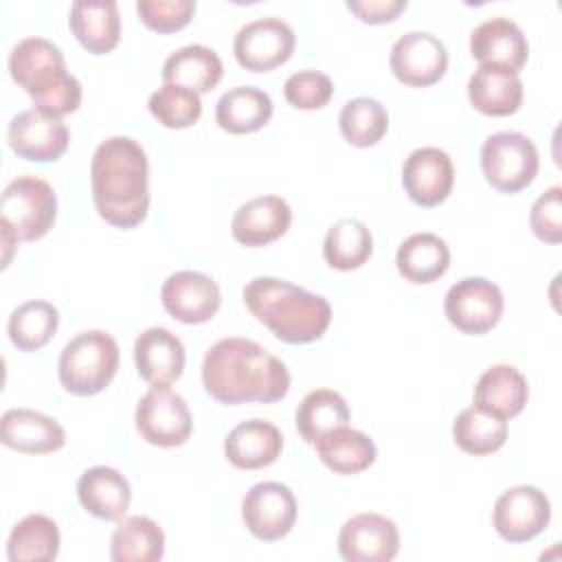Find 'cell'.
I'll return each mask as SVG.
<instances>
[{
  "label": "cell",
  "mask_w": 562,
  "mask_h": 562,
  "mask_svg": "<svg viewBox=\"0 0 562 562\" xmlns=\"http://www.w3.org/2000/svg\"><path fill=\"white\" fill-rule=\"evenodd\" d=\"M288 367L250 338H222L202 360L204 391L220 404H272L290 391Z\"/></svg>",
  "instance_id": "1"
},
{
  "label": "cell",
  "mask_w": 562,
  "mask_h": 562,
  "mask_svg": "<svg viewBox=\"0 0 562 562\" xmlns=\"http://www.w3.org/2000/svg\"><path fill=\"white\" fill-rule=\"evenodd\" d=\"M90 187L101 220L116 228L138 226L149 211V162L140 143L105 138L92 154Z\"/></svg>",
  "instance_id": "2"
},
{
  "label": "cell",
  "mask_w": 562,
  "mask_h": 562,
  "mask_svg": "<svg viewBox=\"0 0 562 562\" xmlns=\"http://www.w3.org/2000/svg\"><path fill=\"white\" fill-rule=\"evenodd\" d=\"M244 303L259 323L288 345L314 342L331 323V305L325 296L277 277L248 281Z\"/></svg>",
  "instance_id": "3"
},
{
  "label": "cell",
  "mask_w": 562,
  "mask_h": 562,
  "mask_svg": "<svg viewBox=\"0 0 562 562\" xmlns=\"http://www.w3.org/2000/svg\"><path fill=\"white\" fill-rule=\"evenodd\" d=\"M9 72L37 110L66 116L81 105L79 79L68 72L59 46L46 37L20 40L11 48Z\"/></svg>",
  "instance_id": "4"
},
{
  "label": "cell",
  "mask_w": 562,
  "mask_h": 562,
  "mask_svg": "<svg viewBox=\"0 0 562 562\" xmlns=\"http://www.w3.org/2000/svg\"><path fill=\"white\" fill-rule=\"evenodd\" d=\"M119 360V345L108 331H81L70 338L59 353V382L72 395H97L116 375Z\"/></svg>",
  "instance_id": "5"
},
{
  "label": "cell",
  "mask_w": 562,
  "mask_h": 562,
  "mask_svg": "<svg viewBox=\"0 0 562 562\" xmlns=\"http://www.w3.org/2000/svg\"><path fill=\"white\" fill-rule=\"evenodd\" d=\"M0 220L20 241L42 239L57 220V195L53 187L35 176L11 180L0 195Z\"/></svg>",
  "instance_id": "6"
},
{
  "label": "cell",
  "mask_w": 562,
  "mask_h": 562,
  "mask_svg": "<svg viewBox=\"0 0 562 562\" xmlns=\"http://www.w3.org/2000/svg\"><path fill=\"white\" fill-rule=\"evenodd\" d=\"M540 158L533 140L520 132L490 134L481 147L485 180L501 193H518L538 176Z\"/></svg>",
  "instance_id": "7"
},
{
  "label": "cell",
  "mask_w": 562,
  "mask_h": 562,
  "mask_svg": "<svg viewBox=\"0 0 562 562\" xmlns=\"http://www.w3.org/2000/svg\"><path fill=\"white\" fill-rule=\"evenodd\" d=\"M134 422L140 439L158 448L182 446L193 432V419L184 397L169 386H151L138 400Z\"/></svg>",
  "instance_id": "8"
},
{
  "label": "cell",
  "mask_w": 562,
  "mask_h": 562,
  "mask_svg": "<svg viewBox=\"0 0 562 562\" xmlns=\"http://www.w3.org/2000/svg\"><path fill=\"white\" fill-rule=\"evenodd\" d=\"M505 299L501 288L485 277H465L457 281L443 299V312L452 327L463 334H487L503 316Z\"/></svg>",
  "instance_id": "9"
},
{
  "label": "cell",
  "mask_w": 562,
  "mask_h": 562,
  "mask_svg": "<svg viewBox=\"0 0 562 562\" xmlns=\"http://www.w3.org/2000/svg\"><path fill=\"white\" fill-rule=\"evenodd\" d=\"M296 46L292 26L281 18H257L244 24L233 42L235 59L250 72H268L285 64Z\"/></svg>",
  "instance_id": "10"
},
{
  "label": "cell",
  "mask_w": 562,
  "mask_h": 562,
  "mask_svg": "<svg viewBox=\"0 0 562 562\" xmlns=\"http://www.w3.org/2000/svg\"><path fill=\"white\" fill-rule=\"evenodd\" d=\"M551 520V503L536 485H514L505 490L492 512L496 533L512 544L529 542L540 536Z\"/></svg>",
  "instance_id": "11"
},
{
  "label": "cell",
  "mask_w": 562,
  "mask_h": 562,
  "mask_svg": "<svg viewBox=\"0 0 562 562\" xmlns=\"http://www.w3.org/2000/svg\"><path fill=\"white\" fill-rule=\"evenodd\" d=\"M296 512L292 490L277 481L257 483L241 498V520L246 529L263 542L285 538L296 522Z\"/></svg>",
  "instance_id": "12"
},
{
  "label": "cell",
  "mask_w": 562,
  "mask_h": 562,
  "mask_svg": "<svg viewBox=\"0 0 562 562\" xmlns=\"http://www.w3.org/2000/svg\"><path fill=\"white\" fill-rule=\"evenodd\" d=\"M389 66L404 86L426 88L446 75L448 48L428 31H408L395 40Z\"/></svg>",
  "instance_id": "13"
},
{
  "label": "cell",
  "mask_w": 562,
  "mask_h": 562,
  "mask_svg": "<svg viewBox=\"0 0 562 562\" xmlns=\"http://www.w3.org/2000/svg\"><path fill=\"white\" fill-rule=\"evenodd\" d=\"M7 140L18 158L31 162H53L66 154L70 134L61 116L31 108L9 121Z\"/></svg>",
  "instance_id": "14"
},
{
  "label": "cell",
  "mask_w": 562,
  "mask_h": 562,
  "mask_svg": "<svg viewBox=\"0 0 562 562\" xmlns=\"http://www.w3.org/2000/svg\"><path fill=\"white\" fill-rule=\"evenodd\" d=\"M160 301L169 316L184 325H202L211 321L220 305V285L204 272L178 270L169 274L160 288Z\"/></svg>",
  "instance_id": "15"
},
{
  "label": "cell",
  "mask_w": 562,
  "mask_h": 562,
  "mask_svg": "<svg viewBox=\"0 0 562 562\" xmlns=\"http://www.w3.org/2000/svg\"><path fill=\"white\" fill-rule=\"evenodd\" d=\"M397 551V525L382 514L364 512L340 527L338 553L345 562H391Z\"/></svg>",
  "instance_id": "16"
},
{
  "label": "cell",
  "mask_w": 562,
  "mask_h": 562,
  "mask_svg": "<svg viewBox=\"0 0 562 562\" xmlns=\"http://www.w3.org/2000/svg\"><path fill=\"white\" fill-rule=\"evenodd\" d=\"M402 184L415 204H441L454 184V167L450 156L439 147L413 149L402 167Z\"/></svg>",
  "instance_id": "17"
},
{
  "label": "cell",
  "mask_w": 562,
  "mask_h": 562,
  "mask_svg": "<svg viewBox=\"0 0 562 562\" xmlns=\"http://www.w3.org/2000/svg\"><path fill=\"white\" fill-rule=\"evenodd\" d=\"M292 224V209L279 195H259L244 202L231 220L233 239L241 246L259 248L277 241Z\"/></svg>",
  "instance_id": "18"
},
{
  "label": "cell",
  "mask_w": 562,
  "mask_h": 562,
  "mask_svg": "<svg viewBox=\"0 0 562 562\" xmlns=\"http://www.w3.org/2000/svg\"><path fill=\"white\" fill-rule=\"evenodd\" d=\"M138 375L151 386H169L184 371V345L165 327H149L134 342Z\"/></svg>",
  "instance_id": "19"
},
{
  "label": "cell",
  "mask_w": 562,
  "mask_h": 562,
  "mask_svg": "<svg viewBox=\"0 0 562 562\" xmlns=\"http://www.w3.org/2000/svg\"><path fill=\"white\" fill-rule=\"evenodd\" d=\"M470 53L479 64L503 66L520 72L529 57V42L522 29L509 18H490L474 26Z\"/></svg>",
  "instance_id": "20"
},
{
  "label": "cell",
  "mask_w": 562,
  "mask_h": 562,
  "mask_svg": "<svg viewBox=\"0 0 562 562\" xmlns=\"http://www.w3.org/2000/svg\"><path fill=\"white\" fill-rule=\"evenodd\" d=\"M0 432L7 448L24 454L57 452L66 443V432L59 422L31 408H9L2 415Z\"/></svg>",
  "instance_id": "21"
},
{
  "label": "cell",
  "mask_w": 562,
  "mask_h": 562,
  "mask_svg": "<svg viewBox=\"0 0 562 562\" xmlns=\"http://www.w3.org/2000/svg\"><path fill=\"white\" fill-rule=\"evenodd\" d=\"M283 450L281 430L266 419L237 424L224 439V454L237 470H261L272 465Z\"/></svg>",
  "instance_id": "22"
},
{
  "label": "cell",
  "mask_w": 562,
  "mask_h": 562,
  "mask_svg": "<svg viewBox=\"0 0 562 562\" xmlns=\"http://www.w3.org/2000/svg\"><path fill=\"white\" fill-rule=\"evenodd\" d=\"M522 81L516 70L479 64L468 81V99L474 110L487 116H509L522 105Z\"/></svg>",
  "instance_id": "23"
},
{
  "label": "cell",
  "mask_w": 562,
  "mask_h": 562,
  "mask_svg": "<svg viewBox=\"0 0 562 562\" xmlns=\"http://www.w3.org/2000/svg\"><path fill=\"white\" fill-rule=\"evenodd\" d=\"M68 24L77 42L92 55L110 53L121 40V13L114 0H77Z\"/></svg>",
  "instance_id": "24"
},
{
  "label": "cell",
  "mask_w": 562,
  "mask_h": 562,
  "mask_svg": "<svg viewBox=\"0 0 562 562\" xmlns=\"http://www.w3.org/2000/svg\"><path fill=\"white\" fill-rule=\"evenodd\" d=\"M77 498L81 507L94 518L121 520L130 509L132 487L119 470L94 465L79 476Z\"/></svg>",
  "instance_id": "25"
},
{
  "label": "cell",
  "mask_w": 562,
  "mask_h": 562,
  "mask_svg": "<svg viewBox=\"0 0 562 562\" xmlns=\"http://www.w3.org/2000/svg\"><path fill=\"white\" fill-rule=\"evenodd\" d=\"M527 400H529L527 378L512 364L490 367L474 386V406L501 419H512L520 415Z\"/></svg>",
  "instance_id": "26"
},
{
  "label": "cell",
  "mask_w": 562,
  "mask_h": 562,
  "mask_svg": "<svg viewBox=\"0 0 562 562\" xmlns=\"http://www.w3.org/2000/svg\"><path fill=\"white\" fill-rule=\"evenodd\" d=\"M224 75L220 55L202 44H189L173 50L162 64V81L184 86L198 94L211 92Z\"/></svg>",
  "instance_id": "27"
},
{
  "label": "cell",
  "mask_w": 562,
  "mask_h": 562,
  "mask_svg": "<svg viewBox=\"0 0 562 562\" xmlns=\"http://www.w3.org/2000/svg\"><path fill=\"white\" fill-rule=\"evenodd\" d=\"M318 459L336 474H360L373 465L378 448L362 430L340 426L325 432L314 443Z\"/></svg>",
  "instance_id": "28"
},
{
  "label": "cell",
  "mask_w": 562,
  "mask_h": 562,
  "mask_svg": "<svg viewBox=\"0 0 562 562\" xmlns=\"http://www.w3.org/2000/svg\"><path fill=\"white\" fill-rule=\"evenodd\" d=\"M272 116V99L255 86H237L224 92L215 105V121L228 134H252Z\"/></svg>",
  "instance_id": "29"
},
{
  "label": "cell",
  "mask_w": 562,
  "mask_h": 562,
  "mask_svg": "<svg viewBox=\"0 0 562 562\" xmlns=\"http://www.w3.org/2000/svg\"><path fill=\"white\" fill-rule=\"evenodd\" d=\"M400 274L411 283H432L450 268V248L435 233H413L395 255Z\"/></svg>",
  "instance_id": "30"
},
{
  "label": "cell",
  "mask_w": 562,
  "mask_h": 562,
  "mask_svg": "<svg viewBox=\"0 0 562 562\" xmlns=\"http://www.w3.org/2000/svg\"><path fill=\"white\" fill-rule=\"evenodd\" d=\"M165 555V531L149 516H123L110 538L114 562H158Z\"/></svg>",
  "instance_id": "31"
},
{
  "label": "cell",
  "mask_w": 562,
  "mask_h": 562,
  "mask_svg": "<svg viewBox=\"0 0 562 562\" xmlns=\"http://www.w3.org/2000/svg\"><path fill=\"white\" fill-rule=\"evenodd\" d=\"M59 527L44 514H29L9 533L7 558L11 562H53L59 555Z\"/></svg>",
  "instance_id": "32"
},
{
  "label": "cell",
  "mask_w": 562,
  "mask_h": 562,
  "mask_svg": "<svg viewBox=\"0 0 562 562\" xmlns=\"http://www.w3.org/2000/svg\"><path fill=\"white\" fill-rule=\"evenodd\" d=\"M349 406L334 389L310 391L296 408V430L307 443H316L325 432L349 424Z\"/></svg>",
  "instance_id": "33"
},
{
  "label": "cell",
  "mask_w": 562,
  "mask_h": 562,
  "mask_svg": "<svg viewBox=\"0 0 562 562\" xmlns=\"http://www.w3.org/2000/svg\"><path fill=\"white\" fill-rule=\"evenodd\" d=\"M373 252V235L360 220L345 217L336 222L323 241L325 261L340 272L356 270L369 261Z\"/></svg>",
  "instance_id": "34"
},
{
  "label": "cell",
  "mask_w": 562,
  "mask_h": 562,
  "mask_svg": "<svg viewBox=\"0 0 562 562\" xmlns=\"http://www.w3.org/2000/svg\"><path fill=\"white\" fill-rule=\"evenodd\" d=\"M454 443L474 457H485L501 450L507 441V419H501L479 406H470L454 417Z\"/></svg>",
  "instance_id": "35"
},
{
  "label": "cell",
  "mask_w": 562,
  "mask_h": 562,
  "mask_svg": "<svg viewBox=\"0 0 562 562\" xmlns=\"http://www.w3.org/2000/svg\"><path fill=\"white\" fill-rule=\"evenodd\" d=\"M59 314L57 307L48 301H26L18 305L7 323V331L11 342L20 351H37L42 349L57 331Z\"/></svg>",
  "instance_id": "36"
},
{
  "label": "cell",
  "mask_w": 562,
  "mask_h": 562,
  "mask_svg": "<svg viewBox=\"0 0 562 562\" xmlns=\"http://www.w3.org/2000/svg\"><path fill=\"white\" fill-rule=\"evenodd\" d=\"M338 125L349 145L373 147L389 132V112L373 97H356L342 105Z\"/></svg>",
  "instance_id": "37"
},
{
  "label": "cell",
  "mask_w": 562,
  "mask_h": 562,
  "mask_svg": "<svg viewBox=\"0 0 562 562\" xmlns=\"http://www.w3.org/2000/svg\"><path fill=\"white\" fill-rule=\"evenodd\" d=\"M147 105L154 119L169 130L191 127L200 121L202 114V101L198 92L167 81H162V86L151 92Z\"/></svg>",
  "instance_id": "38"
},
{
  "label": "cell",
  "mask_w": 562,
  "mask_h": 562,
  "mask_svg": "<svg viewBox=\"0 0 562 562\" xmlns=\"http://www.w3.org/2000/svg\"><path fill=\"white\" fill-rule=\"evenodd\" d=\"M331 94V79L318 70H299L283 83L285 101L299 110H321L329 103Z\"/></svg>",
  "instance_id": "39"
},
{
  "label": "cell",
  "mask_w": 562,
  "mask_h": 562,
  "mask_svg": "<svg viewBox=\"0 0 562 562\" xmlns=\"http://www.w3.org/2000/svg\"><path fill=\"white\" fill-rule=\"evenodd\" d=\"M136 13L140 22L151 31L176 33L191 22L195 13V2L193 0H138Z\"/></svg>",
  "instance_id": "40"
},
{
  "label": "cell",
  "mask_w": 562,
  "mask_h": 562,
  "mask_svg": "<svg viewBox=\"0 0 562 562\" xmlns=\"http://www.w3.org/2000/svg\"><path fill=\"white\" fill-rule=\"evenodd\" d=\"M529 226L544 244L562 241V189L558 184L538 195L529 213Z\"/></svg>",
  "instance_id": "41"
},
{
  "label": "cell",
  "mask_w": 562,
  "mask_h": 562,
  "mask_svg": "<svg viewBox=\"0 0 562 562\" xmlns=\"http://www.w3.org/2000/svg\"><path fill=\"white\" fill-rule=\"evenodd\" d=\"M406 7V0H347V9L367 24L393 22Z\"/></svg>",
  "instance_id": "42"
},
{
  "label": "cell",
  "mask_w": 562,
  "mask_h": 562,
  "mask_svg": "<svg viewBox=\"0 0 562 562\" xmlns=\"http://www.w3.org/2000/svg\"><path fill=\"white\" fill-rule=\"evenodd\" d=\"M0 231H2V246H4V257H2V268H7L9 266V261H11V252H13V246H18V237H15V233H13V228L7 224V222H2L0 220Z\"/></svg>",
  "instance_id": "43"
}]
</instances>
